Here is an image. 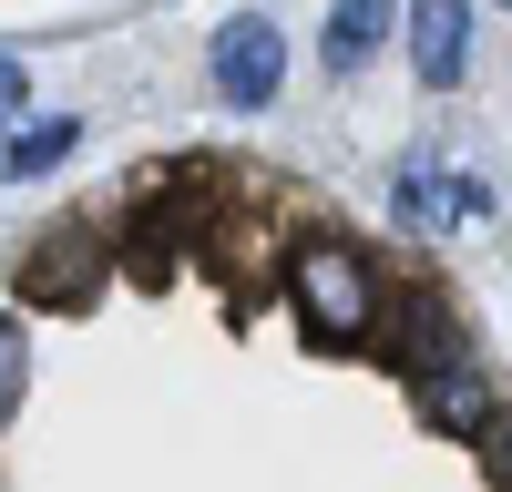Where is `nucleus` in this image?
I'll use <instances>...</instances> for the list:
<instances>
[{
    "instance_id": "1",
    "label": "nucleus",
    "mask_w": 512,
    "mask_h": 492,
    "mask_svg": "<svg viewBox=\"0 0 512 492\" xmlns=\"http://www.w3.org/2000/svg\"><path fill=\"white\" fill-rule=\"evenodd\" d=\"M287 298H297V318H308V339H369L379 328V277H369V257L349 236H308L297 246Z\"/></svg>"
},
{
    "instance_id": "2",
    "label": "nucleus",
    "mask_w": 512,
    "mask_h": 492,
    "mask_svg": "<svg viewBox=\"0 0 512 492\" xmlns=\"http://www.w3.org/2000/svg\"><path fill=\"white\" fill-rule=\"evenodd\" d=\"M93 287H103V236L93 226H52L21 257V298L31 308H93Z\"/></svg>"
},
{
    "instance_id": "3",
    "label": "nucleus",
    "mask_w": 512,
    "mask_h": 492,
    "mask_svg": "<svg viewBox=\"0 0 512 492\" xmlns=\"http://www.w3.org/2000/svg\"><path fill=\"white\" fill-rule=\"evenodd\" d=\"M277 82H287V41H277V21H267V11L226 21V31H216V93L256 113V103H277Z\"/></svg>"
},
{
    "instance_id": "4",
    "label": "nucleus",
    "mask_w": 512,
    "mask_h": 492,
    "mask_svg": "<svg viewBox=\"0 0 512 492\" xmlns=\"http://www.w3.org/2000/svg\"><path fill=\"white\" fill-rule=\"evenodd\" d=\"M390 195H400V226H420V236H441V226H461V216H492V185H472V175H441L431 154H410Z\"/></svg>"
},
{
    "instance_id": "5",
    "label": "nucleus",
    "mask_w": 512,
    "mask_h": 492,
    "mask_svg": "<svg viewBox=\"0 0 512 492\" xmlns=\"http://www.w3.org/2000/svg\"><path fill=\"white\" fill-rule=\"evenodd\" d=\"M461 62H472V0H410V72L461 82Z\"/></svg>"
},
{
    "instance_id": "6",
    "label": "nucleus",
    "mask_w": 512,
    "mask_h": 492,
    "mask_svg": "<svg viewBox=\"0 0 512 492\" xmlns=\"http://www.w3.org/2000/svg\"><path fill=\"white\" fill-rule=\"evenodd\" d=\"M390 21H400V0H328V31H318V62L328 72H359L379 41H390Z\"/></svg>"
},
{
    "instance_id": "7",
    "label": "nucleus",
    "mask_w": 512,
    "mask_h": 492,
    "mask_svg": "<svg viewBox=\"0 0 512 492\" xmlns=\"http://www.w3.org/2000/svg\"><path fill=\"white\" fill-rule=\"evenodd\" d=\"M420 400H431V431H451V441L492 431V400H482V380H461V369H420Z\"/></svg>"
},
{
    "instance_id": "8",
    "label": "nucleus",
    "mask_w": 512,
    "mask_h": 492,
    "mask_svg": "<svg viewBox=\"0 0 512 492\" xmlns=\"http://www.w3.org/2000/svg\"><path fill=\"white\" fill-rule=\"evenodd\" d=\"M72 144H82V123H72V113H41V123H21V134L0 144V175H11V185H21V175H52Z\"/></svg>"
},
{
    "instance_id": "9",
    "label": "nucleus",
    "mask_w": 512,
    "mask_h": 492,
    "mask_svg": "<svg viewBox=\"0 0 512 492\" xmlns=\"http://www.w3.org/2000/svg\"><path fill=\"white\" fill-rule=\"evenodd\" d=\"M175 246H185V226L144 205V216H134V236H123V267H134L144 287H164V277H175Z\"/></svg>"
},
{
    "instance_id": "10",
    "label": "nucleus",
    "mask_w": 512,
    "mask_h": 492,
    "mask_svg": "<svg viewBox=\"0 0 512 492\" xmlns=\"http://www.w3.org/2000/svg\"><path fill=\"white\" fill-rule=\"evenodd\" d=\"M21 369H31V349H21V328L0 318V421H11V410H21Z\"/></svg>"
},
{
    "instance_id": "11",
    "label": "nucleus",
    "mask_w": 512,
    "mask_h": 492,
    "mask_svg": "<svg viewBox=\"0 0 512 492\" xmlns=\"http://www.w3.org/2000/svg\"><path fill=\"white\" fill-rule=\"evenodd\" d=\"M21 103H31V72H21V62H0V113H21Z\"/></svg>"
}]
</instances>
